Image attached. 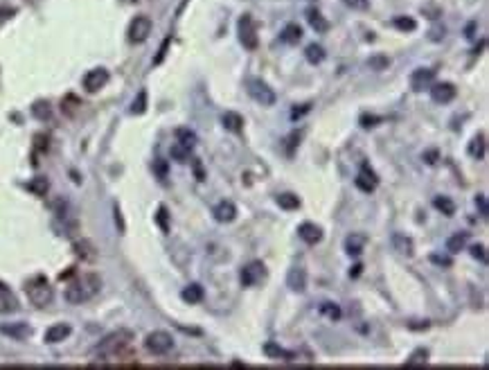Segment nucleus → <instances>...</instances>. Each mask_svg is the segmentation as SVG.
<instances>
[{
	"mask_svg": "<svg viewBox=\"0 0 489 370\" xmlns=\"http://www.w3.org/2000/svg\"><path fill=\"white\" fill-rule=\"evenodd\" d=\"M131 341H133V334L129 330H118V332H113V334L104 337L100 344L95 346L93 357L98 359V362H111V359H118L131 348Z\"/></svg>",
	"mask_w": 489,
	"mask_h": 370,
	"instance_id": "obj_1",
	"label": "nucleus"
},
{
	"mask_svg": "<svg viewBox=\"0 0 489 370\" xmlns=\"http://www.w3.org/2000/svg\"><path fill=\"white\" fill-rule=\"evenodd\" d=\"M100 278L98 276H82L72 280L68 287H65V300L70 305H82V302L91 300L95 293L100 291Z\"/></svg>",
	"mask_w": 489,
	"mask_h": 370,
	"instance_id": "obj_2",
	"label": "nucleus"
},
{
	"mask_svg": "<svg viewBox=\"0 0 489 370\" xmlns=\"http://www.w3.org/2000/svg\"><path fill=\"white\" fill-rule=\"evenodd\" d=\"M25 296L34 307H47L54 298V289L47 278L36 276V278L25 282Z\"/></svg>",
	"mask_w": 489,
	"mask_h": 370,
	"instance_id": "obj_3",
	"label": "nucleus"
},
{
	"mask_svg": "<svg viewBox=\"0 0 489 370\" xmlns=\"http://www.w3.org/2000/svg\"><path fill=\"white\" fill-rule=\"evenodd\" d=\"M145 348H147V353L153 355V357H165L169 355L171 350H174V339H171V334H167V332H151V334H147L145 339Z\"/></svg>",
	"mask_w": 489,
	"mask_h": 370,
	"instance_id": "obj_4",
	"label": "nucleus"
},
{
	"mask_svg": "<svg viewBox=\"0 0 489 370\" xmlns=\"http://www.w3.org/2000/svg\"><path fill=\"white\" fill-rule=\"evenodd\" d=\"M151 18L149 16H136L133 21L129 23V30H127V39L131 43H145L149 39V34H151Z\"/></svg>",
	"mask_w": 489,
	"mask_h": 370,
	"instance_id": "obj_5",
	"label": "nucleus"
},
{
	"mask_svg": "<svg viewBox=\"0 0 489 370\" xmlns=\"http://www.w3.org/2000/svg\"><path fill=\"white\" fill-rule=\"evenodd\" d=\"M248 93H251V98L262 104V107H273L275 104V91L268 86L266 82L262 79H251L248 82Z\"/></svg>",
	"mask_w": 489,
	"mask_h": 370,
	"instance_id": "obj_6",
	"label": "nucleus"
},
{
	"mask_svg": "<svg viewBox=\"0 0 489 370\" xmlns=\"http://www.w3.org/2000/svg\"><path fill=\"white\" fill-rule=\"evenodd\" d=\"M109 79H111V75H109L107 68H93V70H88L84 75L82 86H84L86 93H98V91H102L104 86H107Z\"/></svg>",
	"mask_w": 489,
	"mask_h": 370,
	"instance_id": "obj_7",
	"label": "nucleus"
},
{
	"mask_svg": "<svg viewBox=\"0 0 489 370\" xmlns=\"http://www.w3.org/2000/svg\"><path fill=\"white\" fill-rule=\"evenodd\" d=\"M239 41H242V45L248 47V50H255L257 47V27L248 14L239 18Z\"/></svg>",
	"mask_w": 489,
	"mask_h": 370,
	"instance_id": "obj_8",
	"label": "nucleus"
},
{
	"mask_svg": "<svg viewBox=\"0 0 489 370\" xmlns=\"http://www.w3.org/2000/svg\"><path fill=\"white\" fill-rule=\"evenodd\" d=\"M266 278V269L262 262H251L242 269V284L244 287H255Z\"/></svg>",
	"mask_w": 489,
	"mask_h": 370,
	"instance_id": "obj_9",
	"label": "nucleus"
},
{
	"mask_svg": "<svg viewBox=\"0 0 489 370\" xmlns=\"http://www.w3.org/2000/svg\"><path fill=\"white\" fill-rule=\"evenodd\" d=\"M433 84H435V70H430V68H417L413 75H410V88L417 91V93L428 91Z\"/></svg>",
	"mask_w": 489,
	"mask_h": 370,
	"instance_id": "obj_10",
	"label": "nucleus"
},
{
	"mask_svg": "<svg viewBox=\"0 0 489 370\" xmlns=\"http://www.w3.org/2000/svg\"><path fill=\"white\" fill-rule=\"evenodd\" d=\"M430 91V100L437 102V104H449V102H453L456 100V86L453 84H449V82H440V84H433V86L428 88Z\"/></svg>",
	"mask_w": 489,
	"mask_h": 370,
	"instance_id": "obj_11",
	"label": "nucleus"
},
{
	"mask_svg": "<svg viewBox=\"0 0 489 370\" xmlns=\"http://www.w3.org/2000/svg\"><path fill=\"white\" fill-rule=\"evenodd\" d=\"M0 334H5L14 341H25L32 337V327L23 323V321H16V323H3L0 325Z\"/></svg>",
	"mask_w": 489,
	"mask_h": 370,
	"instance_id": "obj_12",
	"label": "nucleus"
},
{
	"mask_svg": "<svg viewBox=\"0 0 489 370\" xmlns=\"http://www.w3.org/2000/svg\"><path fill=\"white\" fill-rule=\"evenodd\" d=\"M70 334H72V327L68 323H56V325H50L45 330L43 341H45V344L54 346V344H61V341H65Z\"/></svg>",
	"mask_w": 489,
	"mask_h": 370,
	"instance_id": "obj_13",
	"label": "nucleus"
},
{
	"mask_svg": "<svg viewBox=\"0 0 489 370\" xmlns=\"http://www.w3.org/2000/svg\"><path fill=\"white\" fill-rule=\"evenodd\" d=\"M286 287L295 293H302L306 289V271L302 267H291L286 273Z\"/></svg>",
	"mask_w": 489,
	"mask_h": 370,
	"instance_id": "obj_14",
	"label": "nucleus"
},
{
	"mask_svg": "<svg viewBox=\"0 0 489 370\" xmlns=\"http://www.w3.org/2000/svg\"><path fill=\"white\" fill-rule=\"evenodd\" d=\"M212 215L219 224H230V222H235V217H237V206L233 201H222L215 206Z\"/></svg>",
	"mask_w": 489,
	"mask_h": 370,
	"instance_id": "obj_15",
	"label": "nucleus"
},
{
	"mask_svg": "<svg viewBox=\"0 0 489 370\" xmlns=\"http://www.w3.org/2000/svg\"><path fill=\"white\" fill-rule=\"evenodd\" d=\"M298 237H300V240H302L304 244L313 246V244H318V242L323 240V231H320L316 224H309V222H306V224H300Z\"/></svg>",
	"mask_w": 489,
	"mask_h": 370,
	"instance_id": "obj_16",
	"label": "nucleus"
},
{
	"mask_svg": "<svg viewBox=\"0 0 489 370\" xmlns=\"http://www.w3.org/2000/svg\"><path fill=\"white\" fill-rule=\"evenodd\" d=\"M18 307V300L12 291H9L7 284L0 282V314H9V311H14Z\"/></svg>",
	"mask_w": 489,
	"mask_h": 370,
	"instance_id": "obj_17",
	"label": "nucleus"
},
{
	"mask_svg": "<svg viewBox=\"0 0 489 370\" xmlns=\"http://www.w3.org/2000/svg\"><path fill=\"white\" fill-rule=\"evenodd\" d=\"M357 187L363 190V192H372L377 187V176L372 169H368V165H363L361 174L357 176Z\"/></svg>",
	"mask_w": 489,
	"mask_h": 370,
	"instance_id": "obj_18",
	"label": "nucleus"
},
{
	"mask_svg": "<svg viewBox=\"0 0 489 370\" xmlns=\"http://www.w3.org/2000/svg\"><path fill=\"white\" fill-rule=\"evenodd\" d=\"M467 151H469V156H472V158L483 160L485 154H487V138H485V134H478L476 138H472V142H469Z\"/></svg>",
	"mask_w": 489,
	"mask_h": 370,
	"instance_id": "obj_19",
	"label": "nucleus"
},
{
	"mask_svg": "<svg viewBox=\"0 0 489 370\" xmlns=\"http://www.w3.org/2000/svg\"><path fill=\"white\" fill-rule=\"evenodd\" d=\"M222 125L226 131H233V134H239V131L244 129V118L239 116L235 111H226L224 118H222Z\"/></svg>",
	"mask_w": 489,
	"mask_h": 370,
	"instance_id": "obj_20",
	"label": "nucleus"
},
{
	"mask_svg": "<svg viewBox=\"0 0 489 370\" xmlns=\"http://www.w3.org/2000/svg\"><path fill=\"white\" fill-rule=\"evenodd\" d=\"M203 296H205V291L196 282L194 284H187V287L180 291V298H183L185 302H189V305H196V302L203 300Z\"/></svg>",
	"mask_w": 489,
	"mask_h": 370,
	"instance_id": "obj_21",
	"label": "nucleus"
},
{
	"mask_svg": "<svg viewBox=\"0 0 489 370\" xmlns=\"http://www.w3.org/2000/svg\"><path fill=\"white\" fill-rule=\"evenodd\" d=\"M392 246H395V251H399L401 255H413L415 253V244L410 237L401 235V233H395L392 235Z\"/></svg>",
	"mask_w": 489,
	"mask_h": 370,
	"instance_id": "obj_22",
	"label": "nucleus"
},
{
	"mask_svg": "<svg viewBox=\"0 0 489 370\" xmlns=\"http://www.w3.org/2000/svg\"><path fill=\"white\" fill-rule=\"evenodd\" d=\"M467 240H469L467 233H456V235H451V237L447 240V251L451 253V255H456V253H460V251H465V249H467Z\"/></svg>",
	"mask_w": 489,
	"mask_h": 370,
	"instance_id": "obj_23",
	"label": "nucleus"
},
{
	"mask_svg": "<svg viewBox=\"0 0 489 370\" xmlns=\"http://www.w3.org/2000/svg\"><path fill=\"white\" fill-rule=\"evenodd\" d=\"M363 246H366V237L363 235H350L348 240H345V251L350 255H361L363 253Z\"/></svg>",
	"mask_w": 489,
	"mask_h": 370,
	"instance_id": "obj_24",
	"label": "nucleus"
},
{
	"mask_svg": "<svg viewBox=\"0 0 489 370\" xmlns=\"http://www.w3.org/2000/svg\"><path fill=\"white\" fill-rule=\"evenodd\" d=\"M300 39H302V30H300L298 25H286L284 32L280 34V41H282V43H289V45L298 43Z\"/></svg>",
	"mask_w": 489,
	"mask_h": 370,
	"instance_id": "obj_25",
	"label": "nucleus"
},
{
	"mask_svg": "<svg viewBox=\"0 0 489 370\" xmlns=\"http://www.w3.org/2000/svg\"><path fill=\"white\" fill-rule=\"evenodd\" d=\"M306 21H309V25L313 27L316 32H325L327 30V21H325L323 18V14L320 12H316V9H309V12H306Z\"/></svg>",
	"mask_w": 489,
	"mask_h": 370,
	"instance_id": "obj_26",
	"label": "nucleus"
},
{
	"mask_svg": "<svg viewBox=\"0 0 489 370\" xmlns=\"http://www.w3.org/2000/svg\"><path fill=\"white\" fill-rule=\"evenodd\" d=\"M277 206H280L282 210H298V208H300V199L295 196V194L286 192V194L277 196Z\"/></svg>",
	"mask_w": 489,
	"mask_h": 370,
	"instance_id": "obj_27",
	"label": "nucleus"
},
{
	"mask_svg": "<svg viewBox=\"0 0 489 370\" xmlns=\"http://www.w3.org/2000/svg\"><path fill=\"white\" fill-rule=\"evenodd\" d=\"M433 206H435L437 210L442 213V215H447V217L456 215V203H453V201H451V199H449V196H437L435 201H433Z\"/></svg>",
	"mask_w": 489,
	"mask_h": 370,
	"instance_id": "obj_28",
	"label": "nucleus"
},
{
	"mask_svg": "<svg viewBox=\"0 0 489 370\" xmlns=\"http://www.w3.org/2000/svg\"><path fill=\"white\" fill-rule=\"evenodd\" d=\"M392 25H395L399 32H415L417 30V23L410 16H397L395 21H392Z\"/></svg>",
	"mask_w": 489,
	"mask_h": 370,
	"instance_id": "obj_29",
	"label": "nucleus"
},
{
	"mask_svg": "<svg viewBox=\"0 0 489 370\" xmlns=\"http://www.w3.org/2000/svg\"><path fill=\"white\" fill-rule=\"evenodd\" d=\"M304 56H306V61H309V63H320L325 59V50H323L320 45L313 43V45H309L304 50Z\"/></svg>",
	"mask_w": 489,
	"mask_h": 370,
	"instance_id": "obj_30",
	"label": "nucleus"
},
{
	"mask_svg": "<svg viewBox=\"0 0 489 370\" xmlns=\"http://www.w3.org/2000/svg\"><path fill=\"white\" fill-rule=\"evenodd\" d=\"M176 138H178L180 145L187 147V149H192V147L196 145V136L192 134V131H187V129H178V131H176Z\"/></svg>",
	"mask_w": 489,
	"mask_h": 370,
	"instance_id": "obj_31",
	"label": "nucleus"
},
{
	"mask_svg": "<svg viewBox=\"0 0 489 370\" xmlns=\"http://www.w3.org/2000/svg\"><path fill=\"white\" fill-rule=\"evenodd\" d=\"M145 109H147V93L140 91L138 98L133 100V104H131V113H133V116H140V113H145Z\"/></svg>",
	"mask_w": 489,
	"mask_h": 370,
	"instance_id": "obj_32",
	"label": "nucleus"
},
{
	"mask_svg": "<svg viewBox=\"0 0 489 370\" xmlns=\"http://www.w3.org/2000/svg\"><path fill=\"white\" fill-rule=\"evenodd\" d=\"M320 311L327 318H332V321H339L341 318V307L336 305V302H323L320 305Z\"/></svg>",
	"mask_w": 489,
	"mask_h": 370,
	"instance_id": "obj_33",
	"label": "nucleus"
},
{
	"mask_svg": "<svg viewBox=\"0 0 489 370\" xmlns=\"http://www.w3.org/2000/svg\"><path fill=\"white\" fill-rule=\"evenodd\" d=\"M428 362V350H415L413 355H410V359L406 362V366H424Z\"/></svg>",
	"mask_w": 489,
	"mask_h": 370,
	"instance_id": "obj_34",
	"label": "nucleus"
},
{
	"mask_svg": "<svg viewBox=\"0 0 489 370\" xmlns=\"http://www.w3.org/2000/svg\"><path fill=\"white\" fill-rule=\"evenodd\" d=\"M189 151L192 149H187V147H183L180 145V142H176L174 147H171V156H174L178 163H187V158H189Z\"/></svg>",
	"mask_w": 489,
	"mask_h": 370,
	"instance_id": "obj_35",
	"label": "nucleus"
},
{
	"mask_svg": "<svg viewBox=\"0 0 489 370\" xmlns=\"http://www.w3.org/2000/svg\"><path fill=\"white\" fill-rule=\"evenodd\" d=\"M264 353H266L268 357H273V359H280V357H291L289 353H284V350H282V348H277L275 344H266Z\"/></svg>",
	"mask_w": 489,
	"mask_h": 370,
	"instance_id": "obj_36",
	"label": "nucleus"
},
{
	"mask_svg": "<svg viewBox=\"0 0 489 370\" xmlns=\"http://www.w3.org/2000/svg\"><path fill=\"white\" fill-rule=\"evenodd\" d=\"M34 116L36 118H47L50 116V107H47V102H38L34 107Z\"/></svg>",
	"mask_w": 489,
	"mask_h": 370,
	"instance_id": "obj_37",
	"label": "nucleus"
},
{
	"mask_svg": "<svg viewBox=\"0 0 489 370\" xmlns=\"http://www.w3.org/2000/svg\"><path fill=\"white\" fill-rule=\"evenodd\" d=\"M472 255H474V258H476V260H481L483 264L487 262V253H485V246H483V244H478V246H474V249H472Z\"/></svg>",
	"mask_w": 489,
	"mask_h": 370,
	"instance_id": "obj_38",
	"label": "nucleus"
},
{
	"mask_svg": "<svg viewBox=\"0 0 489 370\" xmlns=\"http://www.w3.org/2000/svg\"><path fill=\"white\" fill-rule=\"evenodd\" d=\"M32 190H36V192H45V190H47V181H45V178H41V181H34L32 185H30Z\"/></svg>",
	"mask_w": 489,
	"mask_h": 370,
	"instance_id": "obj_39",
	"label": "nucleus"
},
{
	"mask_svg": "<svg viewBox=\"0 0 489 370\" xmlns=\"http://www.w3.org/2000/svg\"><path fill=\"white\" fill-rule=\"evenodd\" d=\"M366 3H368V0H345V5H350L354 9H363V7H366Z\"/></svg>",
	"mask_w": 489,
	"mask_h": 370,
	"instance_id": "obj_40",
	"label": "nucleus"
},
{
	"mask_svg": "<svg viewBox=\"0 0 489 370\" xmlns=\"http://www.w3.org/2000/svg\"><path fill=\"white\" fill-rule=\"evenodd\" d=\"M476 203H478V208H481V215H483V217H487V201H485V196H483V194L476 199Z\"/></svg>",
	"mask_w": 489,
	"mask_h": 370,
	"instance_id": "obj_41",
	"label": "nucleus"
},
{
	"mask_svg": "<svg viewBox=\"0 0 489 370\" xmlns=\"http://www.w3.org/2000/svg\"><path fill=\"white\" fill-rule=\"evenodd\" d=\"M433 262H437V264H447V267H449V264H451V260H447V258H437V255L433 258Z\"/></svg>",
	"mask_w": 489,
	"mask_h": 370,
	"instance_id": "obj_42",
	"label": "nucleus"
}]
</instances>
